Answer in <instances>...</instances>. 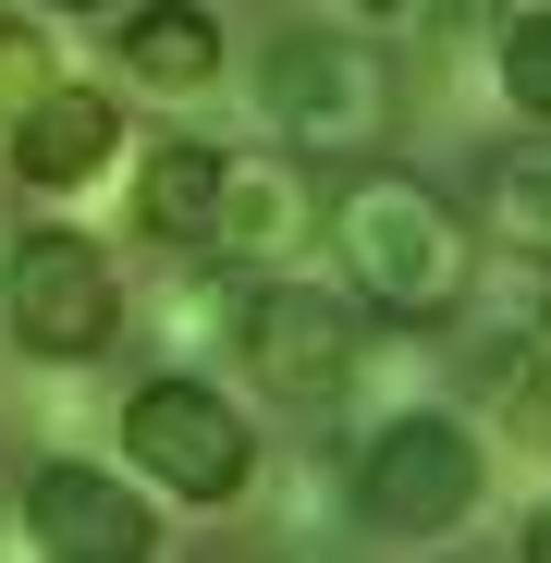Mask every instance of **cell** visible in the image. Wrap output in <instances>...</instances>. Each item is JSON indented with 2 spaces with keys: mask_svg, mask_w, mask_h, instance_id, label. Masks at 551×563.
I'll list each match as a JSON object with an SVG mask.
<instances>
[{
  "mask_svg": "<svg viewBox=\"0 0 551 563\" xmlns=\"http://www.w3.org/2000/svg\"><path fill=\"white\" fill-rule=\"evenodd\" d=\"M319 233L343 245V282L367 319H453V295L478 282V233L453 221V197L405 159H367L343 197L319 209Z\"/></svg>",
  "mask_w": 551,
  "mask_h": 563,
  "instance_id": "cell-1",
  "label": "cell"
},
{
  "mask_svg": "<svg viewBox=\"0 0 551 563\" xmlns=\"http://www.w3.org/2000/svg\"><path fill=\"white\" fill-rule=\"evenodd\" d=\"M491 62H503V99L551 135V0H539V13H515V25L491 37Z\"/></svg>",
  "mask_w": 551,
  "mask_h": 563,
  "instance_id": "cell-13",
  "label": "cell"
},
{
  "mask_svg": "<svg viewBox=\"0 0 551 563\" xmlns=\"http://www.w3.org/2000/svg\"><path fill=\"white\" fill-rule=\"evenodd\" d=\"M515 551H527V563H551V503H527V527H515Z\"/></svg>",
  "mask_w": 551,
  "mask_h": 563,
  "instance_id": "cell-16",
  "label": "cell"
},
{
  "mask_svg": "<svg viewBox=\"0 0 551 563\" xmlns=\"http://www.w3.org/2000/svg\"><path fill=\"white\" fill-rule=\"evenodd\" d=\"M233 355H245V380L269 405L319 417V405H343L367 380L381 331H367L355 295H319V282H245V295H233Z\"/></svg>",
  "mask_w": 551,
  "mask_h": 563,
  "instance_id": "cell-3",
  "label": "cell"
},
{
  "mask_svg": "<svg viewBox=\"0 0 551 563\" xmlns=\"http://www.w3.org/2000/svg\"><path fill=\"white\" fill-rule=\"evenodd\" d=\"M123 453L172 503H245V478H257V429L233 417V393L197 380V367H159V380L123 393Z\"/></svg>",
  "mask_w": 551,
  "mask_h": 563,
  "instance_id": "cell-5",
  "label": "cell"
},
{
  "mask_svg": "<svg viewBox=\"0 0 551 563\" xmlns=\"http://www.w3.org/2000/svg\"><path fill=\"white\" fill-rule=\"evenodd\" d=\"M478 233H491L515 269H551V135L491 147V172H478Z\"/></svg>",
  "mask_w": 551,
  "mask_h": 563,
  "instance_id": "cell-12",
  "label": "cell"
},
{
  "mask_svg": "<svg viewBox=\"0 0 551 563\" xmlns=\"http://www.w3.org/2000/svg\"><path fill=\"white\" fill-rule=\"evenodd\" d=\"M49 86H62V37H37L25 13H0V135H13Z\"/></svg>",
  "mask_w": 551,
  "mask_h": 563,
  "instance_id": "cell-14",
  "label": "cell"
},
{
  "mask_svg": "<svg viewBox=\"0 0 551 563\" xmlns=\"http://www.w3.org/2000/svg\"><path fill=\"white\" fill-rule=\"evenodd\" d=\"M257 123L283 135L295 159H381L405 135V74L381 37L343 25H283L257 62Z\"/></svg>",
  "mask_w": 551,
  "mask_h": 563,
  "instance_id": "cell-2",
  "label": "cell"
},
{
  "mask_svg": "<svg viewBox=\"0 0 551 563\" xmlns=\"http://www.w3.org/2000/svg\"><path fill=\"white\" fill-rule=\"evenodd\" d=\"M111 49H123V74L147 86V99H209L221 86V13L209 0H135Z\"/></svg>",
  "mask_w": 551,
  "mask_h": 563,
  "instance_id": "cell-11",
  "label": "cell"
},
{
  "mask_svg": "<svg viewBox=\"0 0 551 563\" xmlns=\"http://www.w3.org/2000/svg\"><path fill=\"white\" fill-rule=\"evenodd\" d=\"M491 490V453L466 417H441V405H405L367 429L355 453V527L367 539H441V527H466Z\"/></svg>",
  "mask_w": 551,
  "mask_h": 563,
  "instance_id": "cell-4",
  "label": "cell"
},
{
  "mask_svg": "<svg viewBox=\"0 0 551 563\" xmlns=\"http://www.w3.org/2000/svg\"><path fill=\"white\" fill-rule=\"evenodd\" d=\"M0 331H13L25 355H49V367L111 355V343H123V282H111V257L86 245V233H25L13 269H0Z\"/></svg>",
  "mask_w": 551,
  "mask_h": 563,
  "instance_id": "cell-6",
  "label": "cell"
},
{
  "mask_svg": "<svg viewBox=\"0 0 551 563\" xmlns=\"http://www.w3.org/2000/svg\"><path fill=\"white\" fill-rule=\"evenodd\" d=\"M343 13H367V25H381V13H405V0H343Z\"/></svg>",
  "mask_w": 551,
  "mask_h": 563,
  "instance_id": "cell-17",
  "label": "cell"
},
{
  "mask_svg": "<svg viewBox=\"0 0 551 563\" xmlns=\"http://www.w3.org/2000/svg\"><path fill=\"white\" fill-rule=\"evenodd\" d=\"M123 159V111H111V86H49V99L13 123V184H37V197H74V184H99Z\"/></svg>",
  "mask_w": 551,
  "mask_h": 563,
  "instance_id": "cell-8",
  "label": "cell"
},
{
  "mask_svg": "<svg viewBox=\"0 0 551 563\" xmlns=\"http://www.w3.org/2000/svg\"><path fill=\"white\" fill-rule=\"evenodd\" d=\"M221 147L209 135H159L147 147V172H135V233L159 245V257H209L221 245Z\"/></svg>",
  "mask_w": 551,
  "mask_h": 563,
  "instance_id": "cell-9",
  "label": "cell"
},
{
  "mask_svg": "<svg viewBox=\"0 0 551 563\" xmlns=\"http://www.w3.org/2000/svg\"><path fill=\"white\" fill-rule=\"evenodd\" d=\"M307 233H319V184H307V159H233V172H221V245H209V257L257 269V257H295Z\"/></svg>",
  "mask_w": 551,
  "mask_h": 563,
  "instance_id": "cell-10",
  "label": "cell"
},
{
  "mask_svg": "<svg viewBox=\"0 0 551 563\" xmlns=\"http://www.w3.org/2000/svg\"><path fill=\"white\" fill-rule=\"evenodd\" d=\"M62 13H99V0H62Z\"/></svg>",
  "mask_w": 551,
  "mask_h": 563,
  "instance_id": "cell-18",
  "label": "cell"
},
{
  "mask_svg": "<svg viewBox=\"0 0 551 563\" xmlns=\"http://www.w3.org/2000/svg\"><path fill=\"white\" fill-rule=\"evenodd\" d=\"M25 539L49 551V563H147L159 551V515L123 490V478H99V465H37L25 478Z\"/></svg>",
  "mask_w": 551,
  "mask_h": 563,
  "instance_id": "cell-7",
  "label": "cell"
},
{
  "mask_svg": "<svg viewBox=\"0 0 551 563\" xmlns=\"http://www.w3.org/2000/svg\"><path fill=\"white\" fill-rule=\"evenodd\" d=\"M405 13H429V37H441V49H478L503 0H405Z\"/></svg>",
  "mask_w": 551,
  "mask_h": 563,
  "instance_id": "cell-15",
  "label": "cell"
}]
</instances>
